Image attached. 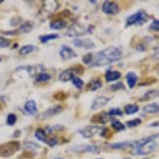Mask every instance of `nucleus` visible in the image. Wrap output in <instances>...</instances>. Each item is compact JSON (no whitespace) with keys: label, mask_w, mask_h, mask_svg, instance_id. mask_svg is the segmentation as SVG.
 I'll return each instance as SVG.
<instances>
[{"label":"nucleus","mask_w":159,"mask_h":159,"mask_svg":"<svg viewBox=\"0 0 159 159\" xmlns=\"http://www.w3.org/2000/svg\"><path fill=\"white\" fill-rule=\"evenodd\" d=\"M122 58V51L118 47L109 46L105 49L93 54L91 66H106L114 63Z\"/></svg>","instance_id":"f257e3e1"},{"label":"nucleus","mask_w":159,"mask_h":159,"mask_svg":"<svg viewBox=\"0 0 159 159\" xmlns=\"http://www.w3.org/2000/svg\"><path fill=\"white\" fill-rule=\"evenodd\" d=\"M84 69L81 65H77L75 67H71L70 69L63 71L59 75V81L62 83H67L69 81H72L73 79L76 78L77 76H80L84 74Z\"/></svg>","instance_id":"f03ea898"},{"label":"nucleus","mask_w":159,"mask_h":159,"mask_svg":"<svg viewBox=\"0 0 159 159\" xmlns=\"http://www.w3.org/2000/svg\"><path fill=\"white\" fill-rule=\"evenodd\" d=\"M21 144L17 140H13V142L6 143L4 144L0 145V156L2 157H10L20 149Z\"/></svg>","instance_id":"7ed1b4c3"},{"label":"nucleus","mask_w":159,"mask_h":159,"mask_svg":"<svg viewBox=\"0 0 159 159\" xmlns=\"http://www.w3.org/2000/svg\"><path fill=\"white\" fill-rule=\"evenodd\" d=\"M156 146L157 144L154 143V140L151 139L149 142L139 146V148H134L132 150V153L134 155H146V154L151 153V152H153L156 148Z\"/></svg>","instance_id":"20e7f679"},{"label":"nucleus","mask_w":159,"mask_h":159,"mask_svg":"<svg viewBox=\"0 0 159 159\" xmlns=\"http://www.w3.org/2000/svg\"><path fill=\"white\" fill-rule=\"evenodd\" d=\"M148 21V15L143 11H138L137 13L131 15L127 19L126 27L134 26V25H143V23Z\"/></svg>","instance_id":"39448f33"},{"label":"nucleus","mask_w":159,"mask_h":159,"mask_svg":"<svg viewBox=\"0 0 159 159\" xmlns=\"http://www.w3.org/2000/svg\"><path fill=\"white\" fill-rule=\"evenodd\" d=\"M63 111V107L60 106V105H55L53 107H49L47 110H45L44 112H42L40 115L38 116V119L39 120H46V119H49L53 116H56L57 114L61 113Z\"/></svg>","instance_id":"423d86ee"},{"label":"nucleus","mask_w":159,"mask_h":159,"mask_svg":"<svg viewBox=\"0 0 159 159\" xmlns=\"http://www.w3.org/2000/svg\"><path fill=\"white\" fill-rule=\"evenodd\" d=\"M120 11V7L117 2L105 1L102 4V12L108 15H117Z\"/></svg>","instance_id":"0eeeda50"},{"label":"nucleus","mask_w":159,"mask_h":159,"mask_svg":"<svg viewBox=\"0 0 159 159\" xmlns=\"http://www.w3.org/2000/svg\"><path fill=\"white\" fill-rule=\"evenodd\" d=\"M85 33H87V29H85L83 25H81V24L76 23L68 29L66 34L71 36V38H74V36H81V35L84 34Z\"/></svg>","instance_id":"6e6552de"},{"label":"nucleus","mask_w":159,"mask_h":159,"mask_svg":"<svg viewBox=\"0 0 159 159\" xmlns=\"http://www.w3.org/2000/svg\"><path fill=\"white\" fill-rule=\"evenodd\" d=\"M74 45L78 48H84V49H93L95 47V44L90 39H76L73 41Z\"/></svg>","instance_id":"1a4fd4ad"},{"label":"nucleus","mask_w":159,"mask_h":159,"mask_svg":"<svg viewBox=\"0 0 159 159\" xmlns=\"http://www.w3.org/2000/svg\"><path fill=\"white\" fill-rule=\"evenodd\" d=\"M101 131V128H99L98 126H88L85 127L84 130L80 131L82 136L84 139H90L94 137L97 133H99Z\"/></svg>","instance_id":"9d476101"},{"label":"nucleus","mask_w":159,"mask_h":159,"mask_svg":"<svg viewBox=\"0 0 159 159\" xmlns=\"http://www.w3.org/2000/svg\"><path fill=\"white\" fill-rule=\"evenodd\" d=\"M109 146L113 149H122V148H136L137 140H127V142H124V143H117L110 144Z\"/></svg>","instance_id":"9b49d317"},{"label":"nucleus","mask_w":159,"mask_h":159,"mask_svg":"<svg viewBox=\"0 0 159 159\" xmlns=\"http://www.w3.org/2000/svg\"><path fill=\"white\" fill-rule=\"evenodd\" d=\"M59 54H60V57L63 60H69L73 57L77 56V54L74 52V50H73L72 48H70L69 46H66V45H63L61 47V50H60Z\"/></svg>","instance_id":"f8f14e48"},{"label":"nucleus","mask_w":159,"mask_h":159,"mask_svg":"<svg viewBox=\"0 0 159 159\" xmlns=\"http://www.w3.org/2000/svg\"><path fill=\"white\" fill-rule=\"evenodd\" d=\"M110 101V99L108 97L105 96H100V97H97L95 98L93 102V105H91V109L93 110H97L101 107H104L105 105H107V103Z\"/></svg>","instance_id":"ddd939ff"},{"label":"nucleus","mask_w":159,"mask_h":159,"mask_svg":"<svg viewBox=\"0 0 159 159\" xmlns=\"http://www.w3.org/2000/svg\"><path fill=\"white\" fill-rule=\"evenodd\" d=\"M72 149L77 152L89 151V152H91V153H98V152H100V149L94 145H77L76 148H72Z\"/></svg>","instance_id":"4468645a"},{"label":"nucleus","mask_w":159,"mask_h":159,"mask_svg":"<svg viewBox=\"0 0 159 159\" xmlns=\"http://www.w3.org/2000/svg\"><path fill=\"white\" fill-rule=\"evenodd\" d=\"M26 70L30 77H35V76H39V74H41V73H43V71L45 69L42 65H34V66L27 67Z\"/></svg>","instance_id":"2eb2a0df"},{"label":"nucleus","mask_w":159,"mask_h":159,"mask_svg":"<svg viewBox=\"0 0 159 159\" xmlns=\"http://www.w3.org/2000/svg\"><path fill=\"white\" fill-rule=\"evenodd\" d=\"M102 87V82L100 79H93L88 84L87 90L89 91H95Z\"/></svg>","instance_id":"dca6fc26"},{"label":"nucleus","mask_w":159,"mask_h":159,"mask_svg":"<svg viewBox=\"0 0 159 159\" xmlns=\"http://www.w3.org/2000/svg\"><path fill=\"white\" fill-rule=\"evenodd\" d=\"M108 120H109V116L107 115V113L93 115V117L90 119L93 123H100V124H105Z\"/></svg>","instance_id":"f3484780"},{"label":"nucleus","mask_w":159,"mask_h":159,"mask_svg":"<svg viewBox=\"0 0 159 159\" xmlns=\"http://www.w3.org/2000/svg\"><path fill=\"white\" fill-rule=\"evenodd\" d=\"M59 7V3L57 1H44L43 2V9L48 12V13H52Z\"/></svg>","instance_id":"a211bd4d"},{"label":"nucleus","mask_w":159,"mask_h":159,"mask_svg":"<svg viewBox=\"0 0 159 159\" xmlns=\"http://www.w3.org/2000/svg\"><path fill=\"white\" fill-rule=\"evenodd\" d=\"M126 80H127V83H128V85H129V88L130 89H133L134 85H136V84H137L138 76H137L136 73L129 72L126 75Z\"/></svg>","instance_id":"6ab92c4d"},{"label":"nucleus","mask_w":159,"mask_h":159,"mask_svg":"<svg viewBox=\"0 0 159 159\" xmlns=\"http://www.w3.org/2000/svg\"><path fill=\"white\" fill-rule=\"evenodd\" d=\"M49 27L52 30H62L67 27V22L63 19L54 20L49 24Z\"/></svg>","instance_id":"aec40b11"},{"label":"nucleus","mask_w":159,"mask_h":159,"mask_svg":"<svg viewBox=\"0 0 159 159\" xmlns=\"http://www.w3.org/2000/svg\"><path fill=\"white\" fill-rule=\"evenodd\" d=\"M106 81L107 82H113L116 81V80H119L121 78V73L118 71H111V70H108L106 72Z\"/></svg>","instance_id":"412c9836"},{"label":"nucleus","mask_w":159,"mask_h":159,"mask_svg":"<svg viewBox=\"0 0 159 159\" xmlns=\"http://www.w3.org/2000/svg\"><path fill=\"white\" fill-rule=\"evenodd\" d=\"M24 108H25V111L29 114H34L36 112V103L34 100H29L25 103L24 105Z\"/></svg>","instance_id":"4be33fe9"},{"label":"nucleus","mask_w":159,"mask_h":159,"mask_svg":"<svg viewBox=\"0 0 159 159\" xmlns=\"http://www.w3.org/2000/svg\"><path fill=\"white\" fill-rule=\"evenodd\" d=\"M159 110V106L157 103H150L143 107V111L146 113H157Z\"/></svg>","instance_id":"5701e85b"},{"label":"nucleus","mask_w":159,"mask_h":159,"mask_svg":"<svg viewBox=\"0 0 159 159\" xmlns=\"http://www.w3.org/2000/svg\"><path fill=\"white\" fill-rule=\"evenodd\" d=\"M139 106L137 104H128L125 106L124 108V112L127 114V115H132V114H134L139 111Z\"/></svg>","instance_id":"b1692460"},{"label":"nucleus","mask_w":159,"mask_h":159,"mask_svg":"<svg viewBox=\"0 0 159 159\" xmlns=\"http://www.w3.org/2000/svg\"><path fill=\"white\" fill-rule=\"evenodd\" d=\"M58 38H59V34H50L40 35L39 36V40H40V42H42V43H46L47 41L56 39Z\"/></svg>","instance_id":"393cba45"},{"label":"nucleus","mask_w":159,"mask_h":159,"mask_svg":"<svg viewBox=\"0 0 159 159\" xmlns=\"http://www.w3.org/2000/svg\"><path fill=\"white\" fill-rule=\"evenodd\" d=\"M110 122H111V126L115 129V131L117 132H122L125 130V126L123 125V123H121L120 121L116 120V119H111L110 120Z\"/></svg>","instance_id":"a878e982"},{"label":"nucleus","mask_w":159,"mask_h":159,"mask_svg":"<svg viewBox=\"0 0 159 159\" xmlns=\"http://www.w3.org/2000/svg\"><path fill=\"white\" fill-rule=\"evenodd\" d=\"M34 50H38V48H36L35 46L30 45V44L25 45V46L21 47V49H20V54H22V55H27V54H30V53L34 52Z\"/></svg>","instance_id":"bb28decb"},{"label":"nucleus","mask_w":159,"mask_h":159,"mask_svg":"<svg viewBox=\"0 0 159 159\" xmlns=\"http://www.w3.org/2000/svg\"><path fill=\"white\" fill-rule=\"evenodd\" d=\"M34 136L35 138L38 139L39 140H40V142H46L47 139V137H46V133L43 129H38L35 131L34 133Z\"/></svg>","instance_id":"cd10ccee"},{"label":"nucleus","mask_w":159,"mask_h":159,"mask_svg":"<svg viewBox=\"0 0 159 159\" xmlns=\"http://www.w3.org/2000/svg\"><path fill=\"white\" fill-rule=\"evenodd\" d=\"M51 76L49 74H46V73H41L39 74L38 77L35 79V83H44V82H47L51 80Z\"/></svg>","instance_id":"c85d7f7f"},{"label":"nucleus","mask_w":159,"mask_h":159,"mask_svg":"<svg viewBox=\"0 0 159 159\" xmlns=\"http://www.w3.org/2000/svg\"><path fill=\"white\" fill-rule=\"evenodd\" d=\"M32 30H33V24L30 23V22H26V23H24L23 25L20 27L19 32L26 34V33H30Z\"/></svg>","instance_id":"c756f323"},{"label":"nucleus","mask_w":159,"mask_h":159,"mask_svg":"<svg viewBox=\"0 0 159 159\" xmlns=\"http://www.w3.org/2000/svg\"><path fill=\"white\" fill-rule=\"evenodd\" d=\"M158 96V91L157 90H149L144 95L143 97L140 100H149V99H153L154 97H157Z\"/></svg>","instance_id":"7c9ffc66"},{"label":"nucleus","mask_w":159,"mask_h":159,"mask_svg":"<svg viewBox=\"0 0 159 159\" xmlns=\"http://www.w3.org/2000/svg\"><path fill=\"white\" fill-rule=\"evenodd\" d=\"M17 122V116L14 113H10L7 116V124L9 126H14Z\"/></svg>","instance_id":"2f4dec72"},{"label":"nucleus","mask_w":159,"mask_h":159,"mask_svg":"<svg viewBox=\"0 0 159 159\" xmlns=\"http://www.w3.org/2000/svg\"><path fill=\"white\" fill-rule=\"evenodd\" d=\"M73 81V84L75 85V87L77 88V89H81L83 87H84V81L82 79H80L79 77H76V78H74L72 80Z\"/></svg>","instance_id":"473e14b6"},{"label":"nucleus","mask_w":159,"mask_h":159,"mask_svg":"<svg viewBox=\"0 0 159 159\" xmlns=\"http://www.w3.org/2000/svg\"><path fill=\"white\" fill-rule=\"evenodd\" d=\"M107 115L109 116V117H111V116H122L123 115V111L119 108H113V109L109 110Z\"/></svg>","instance_id":"72a5a7b5"},{"label":"nucleus","mask_w":159,"mask_h":159,"mask_svg":"<svg viewBox=\"0 0 159 159\" xmlns=\"http://www.w3.org/2000/svg\"><path fill=\"white\" fill-rule=\"evenodd\" d=\"M142 124V120L137 118V119H134V120H131V121H128L127 122V126L129 128H134V127H138Z\"/></svg>","instance_id":"f704fd0d"},{"label":"nucleus","mask_w":159,"mask_h":159,"mask_svg":"<svg viewBox=\"0 0 159 159\" xmlns=\"http://www.w3.org/2000/svg\"><path fill=\"white\" fill-rule=\"evenodd\" d=\"M11 44V40L8 39H5L3 36H0V48L8 47Z\"/></svg>","instance_id":"c9c22d12"},{"label":"nucleus","mask_w":159,"mask_h":159,"mask_svg":"<svg viewBox=\"0 0 159 159\" xmlns=\"http://www.w3.org/2000/svg\"><path fill=\"white\" fill-rule=\"evenodd\" d=\"M93 54L88 53L83 57V61H84V63H85L87 65H90L91 63H93Z\"/></svg>","instance_id":"e433bc0d"},{"label":"nucleus","mask_w":159,"mask_h":159,"mask_svg":"<svg viewBox=\"0 0 159 159\" xmlns=\"http://www.w3.org/2000/svg\"><path fill=\"white\" fill-rule=\"evenodd\" d=\"M54 98L56 100H65L67 98V94L64 93L63 91H58L57 93L54 94Z\"/></svg>","instance_id":"4c0bfd02"},{"label":"nucleus","mask_w":159,"mask_h":159,"mask_svg":"<svg viewBox=\"0 0 159 159\" xmlns=\"http://www.w3.org/2000/svg\"><path fill=\"white\" fill-rule=\"evenodd\" d=\"M125 87L123 83H118V84H112L111 87H110V89H111L112 91H117L119 89H124Z\"/></svg>","instance_id":"58836bf2"},{"label":"nucleus","mask_w":159,"mask_h":159,"mask_svg":"<svg viewBox=\"0 0 159 159\" xmlns=\"http://www.w3.org/2000/svg\"><path fill=\"white\" fill-rule=\"evenodd\" d=\"M149 29L150 30H159V22H158V20H154L153 22L151 23V25L149 26Z\"/></svg>","instance_id":"ea45409f"},{"label":"nucleus","mask_w":159,"mask_h":159,"mask_svg":"<svg viewBox=\"0 0 159 159\" xmlns=\"http://www.w3.org/2000/svg\"><path fill=\"white\" fill-rule=\"evenodd\" d=\"M45 143H47L48 145H49V146H51V148H52V146H54L55 144L57 143V139H56V138H51V139H47Z\"/></svg>","instance_id":"a19ab883"},{"label":"nucleus","mask_w":159,"mask_h":159,"mask_svg":"<svg viewBox=\"0 0 159 159\" xmlns=\"http://www.w3.org/2000/svg\"><path fill=\"white\" fill-rule=\"evenodd\" d=\"M3 1H2V0H0V3H2Z\"/></svg>","instance_id":"79ce46f5"},{"label":"nucleus","mask_w":159,"mask_h":159,"mask_svg":"<svg viewBox=\"0 0 159 159\" xmlns=\"http://www.w3.org/2000/svg\"><path fill=\"white\" fill-rule=\"evenodd\" d=\"M124 159H131V158H124Z\"/></svg>","instance_id":"37998d69"},{"label":"nucleus","mask_w":159,"mask_h":159,"mask_svg":"<svg viewBox=\"0 0 159 159\" xmlns=\"http://www.w3.org/2000/svg\"><path fill=\"white\" fill-rule=\"evenodd\" d=\"M55 159H61V158H55Z\"/></svg>","instance_id":"c03bdc74"},{"label":"nucleus","mask_w":159,"mask_h":159,"mask_svg":"<svg viewBox=\"0 0 159 159\" xmlns=\"http://www.w3.org/2000/svg\"><path fill=\"white\" fill-rule=\"evenodd\" d=\"M0 61H1V58H0Z\"/></svg>","instance_id":"a18cd8bd"}]
</instances>
